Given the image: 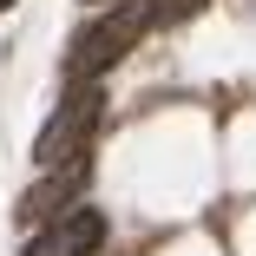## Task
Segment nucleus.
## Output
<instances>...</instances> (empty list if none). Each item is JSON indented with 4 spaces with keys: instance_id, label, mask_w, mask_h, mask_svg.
<instances>
[{
    "instance_id": "nucleus-1",
    "label": "nucleus",
    "mask_w": 256,
    "mask_h": 256,
    "mask_svg": "<svg viewBox=\"0 0 256 256\" xmlns=\"http://www.w3.org/2000/svg\"><path fill=\"white\" fill-rule=\"evenodd\" d=\"M151 20H158V0H118V7L106 14V20H92L86 33H79V46H72V79H98V72H112L132 46L151 33Z\"/></svg>"
},
{
    "instance_id": "nucleus-2",
    "label": "nucleus",
    "mask_w": 256,
    "mask_h": 256,
    "mask_svg": "<svg viewBox=\"0 0 256 256\" xmlns=\"http://www.w3.org/2000/svg\"><path fill=\"white\" fill-rule=\"evenodd\" d=\"M98 112H106V98L92 92V79H86L79 92H66V98H60V112L46 118L40 138H33V164H40V171H60L66 158H79L86 138H92V125H98Z\"/></svg>"
},
{
    "instance_id": "nucleus-3",
    "label": "nucleus",
    "mask_w": 256,
    "mask_h": 256,
    "mask_svg": "<svg viewBox=\"0 0 256 256\" xmlns=\"http://www.w3.org/2000/svg\"><path fill=\"white\" fill-rule=\"evenodd\" d=\"M98 236H106V217H98V210H72V217H60L53 230H40V236L26 243V256H86Z\"/></svg>"
},
{
    "instance_id": "nucleus-4",
    "label": "nucleus",
    "mask_w": 256,
    "mask_h": 256,
    "mask_svg": "<svg viewBox=\"0 0 256 256\" xmlns=\"http://www.w3.org/2000/svg\"><path fill=\"white\" fill-rule=\"evenodd\" d=\"M79 184H86V151H79V158H66L46 184H33V190H26V217H60L66 204L79 197Z\"/></svg>"
},
{
    "instance_id": "nucleus-5",
    "label": "nucleus",
    "mask_w": 256,
    "mask_h": 256,
    "mask_svg": "<svg viewBox=\"0 0 256 256\" xmlns=\"http://www.w3.org/2000/svg\"><path fill=\"white\" fill-rule=\"evenodd\" d=\"M204 0H158V20H184V14H197Z\"/></svg>"
},
{
    "instance_id": "nucleus-6",
    "label": "nucleus",
    "mask_w": 256,
    "mask_h": 256,
    "mask_svg": "<svg viewBox=\"0 0 256 256\" xmlns=\"http://www.w3.org/2000/svg\"><path fill=\"white\" fill-rule=\"evenodd\" d=\"M7 7H14V0H0V14H7Z\"/></svg>"
}]
</instances>
